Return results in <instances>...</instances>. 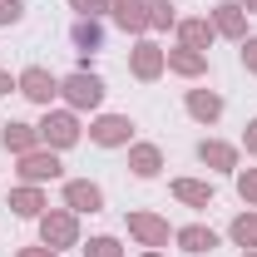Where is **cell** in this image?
I'll return each mask as SVG.
<instances>
[{"label": "cell", "mask_w": 257, "mask_h": 257, "mask_svg": "<svg viewBox=\"0 0 257 257\" xmlns=\"http://www.w3.org/2000/svg\"><path fill=\"white\" fill-rule=\"evenodd\" d=\"M173 64H178V69H188V74H193V69H198L203 60H198V55H173Z\"/></svg>", "instance_id": "obj_24"}, {"label": "cell", "mask_w": 257, "mask_h": 257, "mask_svg": "<svg viewBox=\"0 0 257 257\" xmlns=\"http://www.w3.org/2000/svg\"><path fill=\"white\" fill-rule=\"evenodd\" d=\"M5 89H10V79H5V74H0V94H5Z\"/></svg>", "instance_id": "obj_27"}, {"label": "cell", "mask_w": 257, "mask_h": 257, "mask_svg": "<svg viewBox=\"0 0 257 257\" xmlns=\"http://www.w3.org/2000/svg\"><path fill=\"white\" fill-rule=\"evenodd\" d=\"M237 188H242V198H257V173H242Z\"/></svg>", "instance_id": "obj_23"}, {"label": "cell", "mask_w": 257, "mask_h": 257, "mask_svg": "<svg viewBox=\"0 0 257 257\" xmlns=\"http://www.w3.org/2000/svg\"><path fill=\"white\" fill-rule=\"evenodd\" d=\"M20 173H25V178H55V173H60V163H55V154H50V159H45V154H30Z\"/></svg>", "instance_id": "obj_5"}, {"label": "cell", "mask_w": 257, "mask_h": 257, "mask_svg": "<svg viewBox=\"0 0 257 257\" xmlns=\"http://www.w3.org/2000/svg\"><path fill=\"white\" fill-rule=\"evenodd\" d=\"M30 139H35V134H30L25 124H5V149H20V154H25V149H30Z\"/></svg>", "instance_id": "obj_9"}, {"label": "cell", "mask_w": 257, "mask_h": 257, "mask_svg": "<svg viewBox=\"0 0 257 257\" xmlns=\"http://www.w3.org/2000/svg\"><path fill=\"white\" fill-rule=\"evenodd\" d=\"M119 25H134V30H139V25H144V5H134V0H124V5H119Z\"/></svg>", "instance_id": "obj_13"}, {"label": "cell", "mask_w": 257, "mask_h": 257, "mask_svg": "<svg viewBox=\"0 0 257 257\" xmlns=\"http://www.w3.org/2000/svg\"><path fill=\"white\" fill-rule=\"evenodd\" d=\"M84 252H89V257H119V242H114V237H94Z\"/></svg>", "instance_id": "obj_15"}, {"label": "cell", "mask_w": 257, "mask_h": 257, "mask_svg": "<svg viewBox=\"0 0 257 257\" xmlns=\"http://www.w3.org/2000/svg\"><path fill=\"white\" fill-rule=\"evenodd\" d=\"M64 89H69L74 104H99V94H104V84H99L94 74H69V79H64Z\"/></svg>", "instance_id": "obj_1"}, {"label": "cell", "mask_w": 257, "mask_h": 257, "mask_svg": "<svg viewBox=\"0 0 257 257\" xmlns=\"http://www.w3.org/2000/svg\"><path fill=\"white\" fill-rule=\"evenodd\" d=\"M134 173H144V178L159 173V154H154V149H139V154H134Z\"/></svg>", "instance_id": "obj_12"}, {"label": "cell", "mask_w": 257, "mask_h": 257, "mask_svg": "<svg viewBox=\"0 0 257 257\" xmlns=\"http://www.w3.org/2000/svg\"><path fill=\"white\" fill-rule=\"evenodd\" d=\"M20 20V5L15 0H0V25H15Z\"/></svg>", "instance_id": "obj_22"}, {"label": "cell", "mask_w": 257, "mask_h": 257, "mask_svg": "<svg viewBox=\"0 0 257 257\" xmlns=\"http://www.w3.org/2000/svg\"><path fill=\"white\" fill-rule=\"evenodd\" d=\"M69 237H74L69 218H45V242H69Z\"/></svg>", "instance_id": "obj_8"}, {"label": "cell", "mask_w": 257, "mask_h": 257, "mask_svg": "<svg viewBox=\"0 0 257 257\" xmlns=\"http://www.w3.org/2000/svg\"><path fill=\"white\" fill-rule=\"evenodd\" d=\"M252 149H257V124H252Z\"/></svg>", "instance_id": "obj_29"}, {"label": "cell", "mask_w": 257, "mask_h": 257, "mask_svg": "<svg viewBox=\"0 0 257 257\" xmlns=\"http://www.w3.org/2000/svg\"><path fill=\"white\" fill-rule=\"evenodd\" d=\"M134 232H144L149 242H163V227L154 223V218H134Z\"/></svg>", "instance_id": "obj_17"}, {"label": "cell", "mask_w": 257, "mask_h": 257, "mask_svg": "<svg viewBox=\"0 0 257 257\" xmlns=\"http://www.w3.org/2000/svg\"><path fill=\"white\" fill-rule=\"evenodd\" d=\"M232 237H237L242 247H257V218H237V223H232Z\"/></svg>", "instance_id": "obj_10"}, {"label": "cell", "mask_w": 257, "mask_h": 257, "mask_svg": "<svg viewBox=\"0 0 257 257\" xmlns=\"http://www.w3.org/2000/svg\"><path fill=\"white\" fill-rule=\"evenodd\" d=\"M74 45L94 50V45H99V30H94V25H74Z\"/></svg>", "instance_id": "obj_19"}, {"label": "cell", "mask_w": 257, "mask_h": 257, "mask_svg": "<svg viewBox=\"0 0 257 257\" xmlns=\"http://www.w3.org/2000/svg\"><path fill=\"white\" fill-rule=\"evenodd\" d=\"M69 203L94 213V208H99V188H94V183H69Z\"/></svg>", "instance_id": "obj_7"}, {"label": "cell", "mask_w": 257, "mask_h": 257, "mask_svg": "<svg viewBox=\"0 0 257 257\" xmlns=\"http://www.w3.org/2000/svg\"><path fill=\"white\" fill-rule=\"evenodd\" d=\"M178 198H188V203H208L213 188H203V183H178Z\"/></svg>", "instance_id": "obj_16"}, {"label": "cell", "mask_w": 257, "mask_h": 257, "mask_svg": "<svg viewBox=\"0 0 257 257\" xmlns=\"http://www.w3.org/2000/svg\"><path fill=\"white\" fill-rule=\"evenodd\" d=\"M183 35H188V40H208L213 30H208V25H183Z\"/></svg>", "instance_id": "obj_25"}, {"label": "cell", "mask_w": 257, "mask_h": 257, "mask_svg": "<svg viewBox=\"0 0 257 257\" xmlns=\"http://www.w3.org/2000/svg\"><path fill=\"white\" fill-rule=\"evenodd\" d=\"M25 257H55V252H25Z\"/></svg>", "instance_id": "obj_28"}, {"label": "cell", "mask_w": 257, "mask_h": 257, "mask_svg": "<svg viewBox=\"0 0 257 257\" xmlns=\"http://www.w3.org/2000/svg\"><path fill=\"white\" fill-rule=\"evenodd\" d=\"M20 89H25L30 99H40V104H45V99L55 94V79H50L45 69H25V74H20Z\"/></svg>", "instance_id": "obj_2"}, {"label": "cell", "mask_w": 257, "mask_h": 257, "mask_svg": "<svg viewBox=\"0 0 257 257\" xmlns=\"http://www.w3.org/2000/svg\"><path fill=\"white\" fill-rule=\"evenodd\" d=\"M94 139H99V144H124V139H128V119H99Z\"/></svg>", "instance_id": "obj_4"}, {"label": "cell", "mask_w": 257, "mask_h": 257, "mask_svg": "<svg viewBox=\"0 0 257 257\" xmlns=\"http://www.w3.org/2000/svg\"><path fill=\"white\" fill-rule=\"evenodd\" d=\"M242 60H247V64H252V69H257V40H252V45H247V50H242Z\"/></svg>", "instance_id": "obj_26"}, {"label": "cell", "mask_w": 257, "mask_h": 257, "mask_svg": "<svg viewBox=\"0 0 257 257\" xmlns=\"http://www.w3.org/2000/svg\"><path fill=\"white\" fill-rule=\"evenodd\" d=\"M183 247L188 252H208V247H218V237L208 227H183Z\"/></svg>", "instance_id": "obj_6"}, {"label": "cell", "mask_w": 257, "mask_h": 257, "mask_svg": "<svg viewBox=\"0 0 257 257\" xmlns=\"http://www.w3.org/2000/svg\"><path fill=\"white\" fill-rule=\"evenodd\" d=\"M218 10H223V15H218V25L237 35V5H218Z\"/></svg>", "instance_id": "obj_21"}, {"label": "cell", "mask_w": 257, "mask_h": 257, "mask_svg": "<svg viewBox=\"0 0 257 257\" xmlns=\"http://www.w3.org/2000/svg\"><path fill=\"white\" fill-rule=\"evenodd\" d=\"M154 69H159V50L144 45V50H139V74H154Z\"/></svg>", "instance_id": "obj_18"}, {"label": "cell", "mask_w": 257, "mask_h": 257, "mask_svg": "<svg viewBox=\"0 0 257 257\" xmlns=\"http://www.w3.org/2000/svg\"><path fill=\"white\" fill-rule=\"evenodd\" d=\"M203 159L218 163V168H227V163H232V149H223V144H203Z\"/></svg>", "instance_id": "obj_14"}, {"label": "cell", "mask_w": 257, "mask_h": 257, "mask_svg": "<svg viewBox=\"0 0 257 257\" xmlns=\"http://www.w3.org/2000/svg\"><path fill=\"white\" fill-rule=\"evenodd\" d=\"M15 213H40V198L35 193H15Z\"/></svg>", "instance_id": "obj_20"}, {"label": "cell", "mask_w": 257, "mask_h": 257, "mask_svg": "<svg viewBox=\"0 0 257 257\" xmlns=\"http://www.w3.org/2000/svg\"><path fill=\"white\" fill-rule=\"evenodd\" d=\"M188 104H193V114H198V119H218V109H223L213 94H193Z\"/></svg>", "instance_id": "obj_11"}, {"label": "cell", "mask_w": 257, "mask_h": 257, "mask_svg": "<svg viewBox=\"0 0 257 257\" xmlns=\"http://www.w3.org/2000/svg\"><path fill=\"white\" fill-rule=\"evenodd\" d=\"M50 144H74V119H64V114H55V119H45V128H40Z\"/></svg>", "instance_id": "obj_3"}]
</instances>
